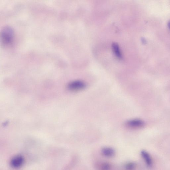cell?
I'll use <instances>...</instances> for the list:
<instances>
[{
  "label": "cell",
  "instance_id": "1",
  "mask_svg": "<svg viewBox=\"0 0 170 170\" xmlns=\"http://www.w3.org/2000/svg\"><path fill=\"white\" fill-rule=\"evenodd\" d=\"M14 38L13 30L11 27L6 26L3 29L1 33V40L3 45L5 47L13 44Z\"/></svg>",
  "mask_w": 170,
  "mask_h": 170
},
{
  "label": "cell",
  "instance_id": "2",
  "mask_svg": "<svg viewBox=\"0 0 170 170\" xmlns=\"http://www.w3.org/2000/svg\"><path fill=\"white\" fill-rule=\"evenodd\" d=\"M86 87L85 83L82 81H74L69 84L68 88L70 90L73 91H78L83 90Z\"/></svg>",
  "mask_w": 170,
  "mask_h": 170
},
{
  "label": "cell",
  "instance_id": "3",
  "mask_svg": "<svg viewBox=\"0 0 170 170\" xmlns=\"http://www.w3.org/2000/svg\"><path fill=\"white\" fill-rule=\"evenodd\" d=\"M127 126L133 129L141 128L145 125L143 121L139 119H134L129 120L126 123Z\"/></svg>",
  "mask_w": 170,
  "mask_h": 170
},
{
  "label": "cell",
  "instance_id": "4",
  "mask_svg": "<svg viewBox=\"0 0 170 170\" xmlns=\"http://www.w3.org/2000/svg\"><path fill=\"white\" fill-rule=\"evenodd\" d=\"M24 162V158L21 155H18L14 157L11 159L10 165L14 169H18L21 167Z\"/></svg>",
  "mask_w": 170,
  "mask_h": 170
},
{
  "label": "cell",
  "instance_id": "5",
  "mask_svg": "<svg viewBox=\"0 0 170 170\" xmlns=\"http://www.w3.org/2000/svg\"><path fill=\"white\" fill-rule=\"evenodd\" d=\"M141 155L145 160L147 166L151 167L152 165V161L150 155L147 152L143 150L141 152Z\"/></svg>",
  "mask_w": 170,
  "mask_h": 170
},
{
  "label": "cell",
  "instance_id": "6",
  "mask_svg": "<svg viewBox=\"0 0 170 170\" xmlns=\"http://www.w3.org/2000/svg\"><path fill=\"white\" fill-rule=\"evenodd\" d=\"M102 152L103 155L107 157L113 156L115 154V151L113 149L110 148H105L102 150Z\"/></svg>",
  "mask_w": 170,
  "mask_h": 170
},
{
  "label": "cell",
  "instance_id": "7",
  "mask_svg": "<svg viewBox=\"0 0 170 170\" xmlns=\"http://www.w3.org/2000/svg\"><path fill=\"white\" fill-rule=\"evenodd\" d=\"M112 49L115 55L119 59L122 58V55L120 51L118 45L116 43H114L112 45Z\"/></svg>",
  "mask_w": 170,
  "mask_h": 170
},
{
  "label": "cell",
  "instance_id": "8",
  "mask_svg": "<svg viewBox=\"0 0 170 170\" xmlns=\"http://www.w3.org/2000/svg\"><path fill=\"white\" fill-rule=\"evenodd\" d=\"M126 168L128 170H132L135 168V165L133 163H130L127 166Z\"/></svg>",
  "mask_w": 170,
  "mask_h": 170
},
{
  "label": "cell",
  "instance_id": "9",
  "mask_svg": "<svg viewBox=\"0 0 170 170\" xmlns=\"http://www.w3.org/2000/svg\"><path fill=\"white\" fill-rule=\"evenodd\" d=\"M169 26L170 28V22H169Z\"/></svg>",
  "mask_w": 170,
  "mask_h": 170
}]
</instances>
